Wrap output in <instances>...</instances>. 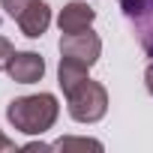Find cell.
<instances>
[{"label":"cell","mask_w":153,"mask_h":153,"mask_svg":"<svg viewBox=\"0 0 153 153\" xmlns=\"http://www.w3.org/2000/svg\"><path fill=\"white\" fill-rule=\"evenodd\" d=\"M57 114H60V105H57V96H51V93L18 96L6 108L9 123L18 132H24V135H42V132H48L57 123Z\"/></svg>","instance_id":"6da1fadb"},{"label":"cell","mask_w":153,"mask_h":153,"mask_svg":"<svg viewBox=\"0 0 153 153\" xmlns=\"http://www.w3.org/2000/svg\"><path fill=\"white\" fill-rule=\"evenodd\" d=\"M66 108H69V117L72 120H78V123H96L108 111V90L99 81H90L87 78L75 90L66 93Z\"/></svg>","instance_id":"7a4b0ae2"},{"label":"cell","mask_w":153,"mask_h":153,"mask_svg":"<svg viewBox=\"0 0 153 153\" xmlns=\"http://www.w3.org/2000/svg\"><path fill=\"white\" fill-rule=\"evenodd\" d=\"M102 54V39L87 27L81 33H60V57L78 60L84 66H93Z\"/></svg>","instance_id":"3957f363"},{"label":"cell","mask_w":153,"mask_h":153,"mask_svg":"<svg viewBox=\"0 0 153 153\" xmlns=\"http://www.w3.org/2000/svg\"><path fill=\"white\" fill-rule=\"evenodd\" d=\"M6 75L18 84H36L45 75V60L36 51H15L6 63Z\"/></svg>","instance_id":"277c9868"},{"label":"cell","mask_w":153,"mask_h":153,"mask_svg":"<svg viewBox=\"0 0 153 153\" xmlns=\"http://www.w3.org/2000/svg\"><path fill=\"white\" fill-rule=\"evenodd\" d=\"M15 21H18V30H21L27 39H39V36L48 30V24H51V9H48L45 0H30Z\"/></svg>","instance_id":"5b68a950"},{"label":"cell","mask_w":153,"mask_h":153,"mask_svg":"<svg viewBox=\"0 0 153 153\" xmlns=\"http://www.w3.org/2000/svg\"><path fill=\"white\" fill-rule=\"evenodd\" d=\"M93 18H96V12H93L87 3L72 0V3H66V6L60 9L57 27H60V33H81V30H87V27L93 24Z\"/></svg>","instance_id":"8992f818"},{"label":"cell","mask_w":153,"mask_h":153,"mask_svg":"<svg viewBox=\"0 0 153 153\" xmlns=\"http://www.w3.org/2000/svg\"><path fill=\"white\" fill-rule=\"evenodd\" d=\"M87 69H90V66H84V63H78V60L60 57V66H57V84H60L63 96H66L69 90H75L81 81H87Z\"/></svg>","instance_id":"52a82bcc"},{"label":"cell","mask_w":153,"mask_h":153,"mask_svg":"<svg viewBox=\"0 0 153 153\" xmlns=\"http://www.w3.org/2000/svg\"><path fill=\"white\" fill-rule=\"evenodd\" d=\"M54 150H102V141H93V138H57L51 144Z\"/></svg>","instance_id":"ba28073f"},{"label":"cell","mask_w":153,"mask_h":153,"mask_svg":"<svg viewBox=\"0 0 153 153\" xmlns=\"http://www.w3.org/2000/svg\"><path fill=\"white\" fill-rule=\"evenodd\" d=\"M117 3L123 6L126 15H144V12L153 6V0H117Z\"/></svg>","instance_id":"9c48e42d"},{"label":"cell","mask_w":153,"mask_h":153,"mask_svg":"<svg viewBox=\"0 0 153 153\" xmlns=\"http://www.w3.org/2000/svg\"><path fill=\"white\" fill-rule=\"evenodd\" d=\"M3 3V9H6V15H12V18H18L21 15V9L30 3V0H0Z\"/></svg>","instance_id":"30bf717a"},{"label":"cell","mask_w":153,"mask_h":153,"mask_svg":"<svg viewBox=\"0 0 153 153\" xmlns=\"http://www.w3.org/2000/svg\"><path fill=\"white\" fill-rule=\"evenodd\" d=\"M15 54V48H12V42L6 39V36H0V69H6V63H9V57Z\"/></svg>","instance_id":"8fae6325"},{"label":"cell","mask_w":153,"mask_h":153,"mask_svg":"<svg viewBox=\"0 0 153 153\" xmlns=\"http://www.w3.org/2000/svg\"><path fill=\"white\" fill-rule=\"evenodd\" d=\"M144 87H147V93L153 96V60H150V66H147V72H144Z\"/></svg>","instance_id":"7c38bea8"},{"label":"cell","mask_w":153,"mask_h":153,"mask_svg":"<svg viewBox=\"0 0 153 153\" xmlns=\"http://www.w3.org/2000/svg\"><path fill=\"white\" fill-rule=\"evenodd\" d=\"M0 150H15V141H12V138H6L3 132H0Z\"/></svg>","instance_id":"4fadbf2b"}]
</instances>
